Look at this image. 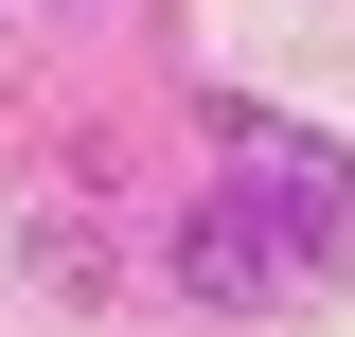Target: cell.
<instances>
[{
  "mask_svg": "<svg viewBox=\"0 0 355 337\" xmlns=\"http://www.w3.org/2000/svg\"><path fill=\"white\" fill-rule=\"evenodd\" d=\"M231 196H249V213H284L320 266L355 249V160H338V142H302V125H231Z\"/></svg>",
  "mask_w": 355,
  "mask_h": 337,
  "instance_id": "cell-2",
  "label": "cell"
},
{
  "mask_svg": "<svg viewBox=\"0 0 355 337\" xmlns=\"http://www.w3.org/2000/svg\"><path fill=\"white\" fill-rule=\"evenodd\" d=\"M178 284H196V302H231V320H249V302H302V284H320V249H302V231H284V213H249V196H231V178H214V196L178 213Z\"/></svg>",
  "mask_w": 355,
  "mask_h": 337,
  "instance_id": "cell-1",
  "label": "cell"
}]
</instances>
